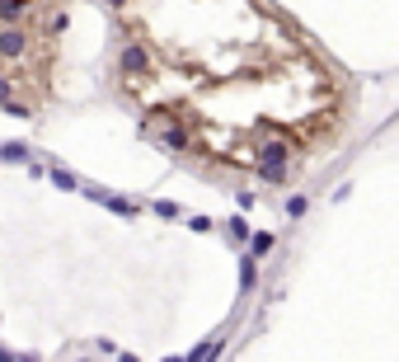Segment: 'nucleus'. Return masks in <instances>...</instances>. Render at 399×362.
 I'll return each instance as SVG.
<instances>
[{
	"label": "nucleus",
	"mask_w": 399,
	"mask_h": 362,
	"mask_svg": "<svg viewBox=\"0 0 399 362\" xmlns=\"http://www.w3.org/2000/svg\"><path fill=\"white\" fill-rule=\"evenodd\" d=\"M38 48L43 33H33L29 24H0V66H24Z\"/></svg>",
	"instance_id": "obj_1"
},
{
	"label": "nucleus",
	"mask_w": 399,
	"mask_h": 362,
	"mask_svg": "<svg viewBox=\"0 0 399 362\" xmlns=\"http://www.w3.org/2000/svg\"><path fill=\"white\" fill-rule=\"evenodd\" d=\"M155 142L165 146V151H174V156L198 151V142H193V132H188V123H184V113H174V109H155Z\"/></svg>",
	"instance_id": "obj_2"
},
{
	"label": "nucleus",
	"mask_w": 399,
	"mask_h": 362,
	"mask_svg": "<svg viewBox=\"0 0 399 362\" xmlns=\"http://www.w3.org/2000/svg\"><path fill=\"white\" fill-rule=\"evenodd\" d=\"M296 156H301V142L277 132V127H263L259 142H254V165H292Z\"/></svg>",
	"instance_id": "obj_3"
},
{
	"label": "nucleus",
	"mask_w": 399,
	"mask_h": 362,
	"mask_svg": "<svg viewBox=\"0 0 399 362\" xmlns=\"http://www.w3.org/2000/svg\"><path fill=\"white\" fill-rule=\"evenodd\" d=\"M151 71H155L151 48H146L141 38H127L123 48H118V76H123V80H146Z\"/></svg>",
	"instance_id": "obj_4"
},
{
	"label": "nucleus",
	"mask_w": 399,
	"mask_h": 362,
	"mask_svg": "<svg viewBox=\"0 0 399 362\" xmlns=\"http://www.w3.org/2000/svg\"><path fill=\"white\" fill-rule=\"evenodd\" d=\"M43 0H0V24H29V15H38Z\"/></svg>",
	"instance_id": "obj_5"
},
{
	"label": "nucleus",
	"mask_w": 399,
	"mask_h": 362,
	"mask_svg": "<svg viewBox=\"0 0 399 362\" xmlns=\"http://www.w3.org/2000/svg\"><path fill=\"white\" fill-rule=\"evenodd\" d=\"M259 264H263V259H259V254H240V292H245V297H249V292H254V287H259Z\"/></svg>",
	"instance_id": "obj_6"
},
{
	"label": "nucleus",
	"mask_w": 399,
	"mask_h": 362,
	"mask_svg": "<svg viewBox=\"0 0 399 362\" xmlns=\"http://www.w3.org/2000/svg\"><path fill=\"white\" fill-rule=\"evenodd\" d=\"M254 174H259L263 184H287V179H292V165H254Z\"/></svg>",
	"instance_id": "obj_7"
},
{
	"label": "nucleus",
	"mask_w": 399,
	"mask_h": 362,
	"mask_svg": "<svg viewBox=\"0 0 399 362\" xmlns=\"http://www.w3.org/2000/svg\"><path fill=\"white\" fill-rule=\"evenodd\" d=\"M221 226H226L231 245H249V236H254V226H249L245 217H231V221H221Z\"/></svg>",
	"instance_id": "obj_8"
},
{
	"label": "nucleus",
	"mask_w": 399,
	"mask_h": 362,
	"mask_svg": "<svg viewBox=\"0 0 399 362\" xmlns=\"http://www.w3.org/2000/svg\"><path fill=\"white\" fill-rule=\"evenodd\" d=\"M273 250H277V236H273V231H254V236H249V254H259V259H268Z\"/></svg>",
	"instance_id": "obj_9"
},
{
	"label": "nucleus",
	"mask_w": 399,
	"mask_h": 362,
	"mask_svg": "<svg viewBox=\"0 0 399 362\" xmlns=\"http://www.w3.org/2000/svg\"><path fill=\"white\" fill-rule=\"evenodd\" d=\"M104 207L113 212V217H127V221H132V217L141 212V207L132 203V198H118V193H108V198H104Z\"/></svg>",
	"instance_id": "obj_10"
},
{
	"label": "nucleus",
	"mask_w": 399,
	"mask_h": 362,
	"mask_svg": "<svg viewBox=\"0 0 399 362\" xmlns=\"http://www.w3.org/2000/svg\"><path fill=\"white\" fill-rule=\"evenodd\" d=\"M52 184H57L62 193H76V189H80V179L66 170V165H52Z\"/></svg>",
	"instance_id": "obj_11"
},
{
	"label": "nucleus",
	"mask_w": 399,
	"mask_h": 362,
	"mask_svg": "<svg viewBox=\"0 0 399 362\" xmlns=\"http://www.w3.org/2000/svg\"><path fill=\"white\" fill-rule=\"evenodd\" d=\"M66 33V10H47V24H43V38H57Z\"/></svg>",
	"instance_id": "obj_12"
},
{
	"label": "nucleus",
	"mask_w": 399,
	"mask_h": 362,
	"mask_svg": "<svg viewBox=\"0 0 399 362\" xmlns=\"http://www.w3.org/2000/svg\"><path fill=\"white\" fill-rule=\"evenodd\" d=\"M151 212H155L160 221H179V217H184V207H179V203H169V198H160V203H151Z\"/></svg>",
	"instance_id": "obj_13"
},
{
	"label": "nucleus",
	"mask_w": 399,
	"mask_h": 362,
	"mask_svg": "<svg viewBox=\"0 0 399 362\" xmlns=\"http://www.w3.org/2000/svg\"><path fill=\"white\" fill-rule=\"evenodd\" d=\"M0 160L19 165V160H29V146H24V142H5V146H0Z\"/></svg>",
	"instance_id": "obj_14"
},
{
	"label": "nucleus",
	"mask_w": 399,
	"mask_h": 362,
	"mask_svg": "<svg viewBox=\"0 0 399 362\" xmlns=\"http://www.w3.org/2000/svg\"><path fill=\"white\" fill-rule=\"evenodd\" d=\"M306 212H310V198H306V193H292V198H287V217L301 221Z\"/></svg>",
	"instance_id": "obj_15"
},
{
	"label": "nucleus",
	"mask_w": 399,
	"mask_h": 362,
	"mask_svg": "<svg viewBox=\"0 0 399 362\" xmlns=\"http://www.w3.org/2000/svg\"><path fill=\"white\" fill-rule=\"evenodd\" d=\"M216 353H221V339H207V344H198L188 353V362H207V358H216Z\"/></svg>",
	"instance_id": "obj_16"
},
{
	"label": "nucleus",
	"mask_w": 399,
	"mask_h": 362,
	"mask_svg": "<svg viewBox=\"0 0 399 362\" xmlns=\"http://www.w3.org/2000/svg\"><path fill=\"white\" fill-rule=\"evenodd\" d=\"M0 109L10 113V118H33V104H24V99H15V95L5 99V104H0Z\"/></svg>",
	"instance_id": "obj_17"
},
{
	"label": "nucleus",
	"mask_w": 399,
	"mask_h": 362,
	"mask_svg": "<svg viewBox=\"0 0 399 362\" xmlns=\"http://www.w3.org/2000/svg\"><path fill=\"white\" fill-rule=\"evenodd\" d=\"M10 95H15V71H10V66H0V104H5Z\"/></svg>",
	"instance_id": "obj_18"
},
{
	"label": "nucleus",
	"mask_w": 399,
	"mask_h": 362,
	"mask_svg": "<svg viewBox=\"0 0 399 362\" xmlns=\"http://www.w3.org/2000/svg\"><path fill=\"white\" fill-rule=\"evenodd\" d=\"M188 231L193 236H207V231H216V221L212 217H188Z\"/></svg>",
	"instance_id": "obj_19"
},
{
	"label": "nucleus",
	"mask_w": 399,
	"mask_h": 362,
	"mask_svg": "<svg viewBox=\"0 0 399 362\" xmlns=\"http://www.w3.org/2000/svg\"><path fill=\"white\" fill-rule=\"evenodd\" d=\"M235 207H240V212H254V207H259V193L240 189V193H235Z\"/></svg>",
	"instance_id": "obj_20"
},
{
	"label": "nucleus",
	"mask_w": 399,
	"mask_h": 362,
	"mask_svg": "<svg viewBox=\"0 0 399 362\" xmlns=\"http://www.w3.org/2000/svg\"><path fill=\"white\" fill-rule=\"evenodd\" d=\"M329 198H334V203H348V198H353V184H338V189L329 193Z\"/></svg>",
	"instance_id": "obj_21"
},
{
	"label": "nucleus",
	"mask_w": 399,
	"mask_h": 362,
	"mask_svg": "<svg viewBox=\"0 0 399 362\" xmlns=\"http://www.w3.org/2000/svg\"><path fill=\"white\" fill-rule=\"evenodd\" d=\"M19 353H10V348H0V362H15Z\"/></svg>",
	"instance_id": "obj_22"
},
{
	"label": "nucleus",
	"mask_w": 399,
	"mask_h": 362,
	"mask_svg": "<svg viewBox=\"0 0 399 362\" xmlns=\"http://www.w3.org/2000/svg\"><path fill=\"white\" fill-rule=\"evenodd\" d=\"M104 5H113V10H123V5H127V0H104Z\"/></svg>",
	"instance_id": "obj_23"
}]
</instances>
